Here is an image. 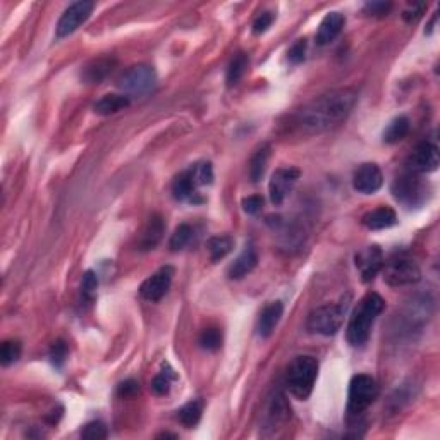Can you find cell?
I'll return each mask as SVG.
<instances>
[{
	"instance_id": "32",
	"label": "cell",
	"mask_w": 440,
	"mask_h": 440,
	"mask_svg": "<svg viewBox=\"0 0 440 440\" xmlns=\"http://www.w3.org/2000/svg\"><path fill=\"white\" fill-rule=\"evenodd\" d=\"M200 346L207 351H217L222 346V332L219 329H205L200 336Z\"/></svg>"
},
{
	"instance_id": "6",
	"label": "cell",
	"mask_w": 440,
	"mask_h": 440,
	"mask_svg": "<svg viewBox=\"0 0 440 440\" xmlns=\"http://www.w3.org/2000/svg\"><path fill=\"white\" fill-rule=\"evenodd\" d=\"M157 83V74L153 68L146 64H138L129 68L119 79V88L128 95H145Z\"/></svg>"
},
{
	"instance_id": "20",
	"label": "cell",
	"mask_w": 440,
	"mask_h": 440,
	"mask_svg": "<svg viewBox=\"0 0 440 440\" xmlns=\"http://www.w3.org/2000/svg\"><path fill=\"white\" fill-rule=\"evenodd\" d=\"M363 225L370 231H382L397 224V216L390 207H379L363 217Z\"/></svg>"
},
{
	"instance_id": "37",
	"label": "cell",
	"mask_w": 440,
	"mask_h": 440,
	"mask_svg": "<svg viewBox=\"0 0 440 440\" xmlns=\"http://www.w3.org/2000/svg\"><path fill=\"white\" fill-rule=\"evenodd\" d=\"M272 23H274V14L269 12V10H265V12L260 14V16L255 19V23H253V33L255 35L265 33V31L272 26Z\"/></svg>"
},
{
	"instance_id": "8",
	"label": "cell",
	"mask_w": 440,
	"mask_h": 440,
	"mask_svg": "<svg viewBox=\"0 0 440 440\" xmlns=\"http://www.w3.org/2000/svg\"><path fill=\"white\" fill-rule=\"evenodd\" d=\"M392 193L399 202L410 207H417L427 198V186L414 175V172H408L394 181Z\"/></svg>"
},
{
	"instance_id": "9",
	"label": "cell",
	"mask_w": 440,
	"mask_h": 440,
	"mask_svg": "<svg viewBox=\"0 0 440 440\" xmlns=\"http://www.w3.org/2000/svg\"><path fill=\"white\" fill-rule=\"evenodd\" d=\"M93 2H88V0H81V2H74L68 9L64 10V14L61 16L57 23V37L64 38L73 35L77 28L83 23H86L88 17L93 12Z\"/></svg>"
},
{
	"instance_id": "5",
	"label": "cell",
	"mask_w": 440,
	"mask_h": 440,
	"mask_svg": "<svg viewBox=\"0 0 440 440\" xmlns=\"http://www.w3.org/2000/svg\"><path fill=\"white\" fill-rule=\"evenodd\" d=\"M379 383L373 376L365 375H354L350 383V396H347V413L350 417H358L363 413L368 406L375 403L379 397Z\"/></svg>"
},
{
	"instance_id": "24",
	"label": "cell",
	"mask_w": 440,
	"mask_h": 440,
	"mask_svg": "<svg viewBox=\"0 0 440 440\" xmlns=\"http://www.w3.org/2000/svg\"><path fill=\"white\" fill-rule=\"evenodd\" d=\"M270 157V145H262L258 150L253 153L251 160H249V178L253 182H258L263 178V172L267 169V162Z\"/></svg>"
},
{
	"instance_id": "26",
	"label": "cell",
	"mask_w": 440,
	"mask_h": 440,
	"mask_svg": "<svg viewBox=\"0 0 440 440\" xmlns=\"http://www.w3.org/2000/svg\"><path fill=\"white\" fill-rule=\"evenodd\" d=\"M202 413H203L202 401L200 399L189 401V403H186L184 406H182L181 410L178 411V420L181 421L184 427L191 428V427H195V425H198L200 418H202Z\"/></svg>"
},
{
	"instance_id": "12",
	"label": "cell",
	"mask_w": 440,
	"mask_h": 440,
	"mask_svg": "<svg viewBox=\"0 0 440 440\" xmlns=\"http://www.w3.org/2000/svg\"><path fill=\"white\" fill-rule=\"evenodd\" d=\"M356 269L360 270V276L363 283H370L375 279L376 274L383 269V253L376 245L367 246L361 251L356 253Z\"/></svg>"
},
{
	"instance_id": "41",
	"label": "cell",
	"mask_w": 440,
	"mask_h": 440,
	"mask_svg": "<svg viewBox=\"0 0 440 440\" xmlns=\"http://www.w3.org/2000/svg\"><path fill=\"white\" fill-rule=\"evenodd\" d=\"M425 6L423 3H413V7H411L410 10H404V19L408 21V23H413V21H417L418 17H421V12H423Z\"/></svg>"
},
{
	"instance_id": "18",
	"label": "cell",
	"mask_w": 440,
	"mask_h": 440,
	"mask_svg": "<svg viewBox=\"0 0 440 440\" xmlns=\"http://www.w3.org/2000/svg\"><path fill=\"white\" fill-rule=\"evenodd\" d=\"M256 263H258V255H256V249L253 248L251 245L246 246V248L242 249L241 255H239L238 258L234 260V263L229 267V270H227L229 279H232V280L245 279V277L248 276V274L251 272L253 269H255Z\"/></svg>"
},
{
	"instance_id": "1",
	"label": "cell",
	"mask_w": 440,
	"mask_h": 440,
	"mask_svg": "<svg viewBox=\"0 0 440 440\" xmlns=\"http://www.w3.org/2000/svg\"><path fill=\"white\" fill-rule=\"evenodd\" d=\"M358 97L353 90H336L309 102L296 114V126L303 133H323L347 119Z\"/></svg>"
},
{
	"instance_id": "35",
	"label": "cell",
	"mask_w": 440,
	"mask_h": 440,
	"mask_svg": "<svg viewBox=\"0 0 440 440\" xmlns=\"http://www.w3.org/2000/svg\"><path fill=\"white\" fill-rule=\"evenodd\" d=\"M66 360H68V346L64 341H55L50 347V361L54 363V367L61 368Z\"/></svg>"
},
{
	"instance_id": "36",
	"label": "cell",
	"mask_w": 440,
	"mask_h": 440,
	"mask_svg": "<svg viewBox=\"0 0 440 440\" xmlns=\"http://www.w3.org/2000/svg\"><path fill=\"white\" fill-rule=\"evenodd\" d=\"M305 54H306V40H298L293 47L289 48V52H287V61L294 66L301 64V62L305 61Z\"/></svg>"
},
{
	"instance_id": "25",
	"label": "cell",
	"mask_w": 440,
	"mask_h": 440,
	"mask_svg": "<svg viewBox=\"0 0 440 440\" xmlns=\"http://www.w3.org/2000/svg\"><path fill=\"white\" fill-rule=\"evenodd\" d=\"M207 248H209L210 258L212 262H219V260L225 258L229 253L234 248V241H232L231 236H213L207 242Z\"/></svg>"
},
{
	"instance_id": "23",
	"label": "cell",
	"mask_w": 440,
	"mask_h": 440,
	"mask_svg": "<svg viewBox=\"0 0 440 440\" xmlns=\"http://www.w3.org/2000/svg\"><path fill=\"white\" fill-rule=\"evenodd\" d=\"M410 133V119L399 115V117L392 119L389 122V126L383 131V142L394 145V143H399L401 140L406 138V135Z\"/></svg>"
},
{
	"instance_id": "34",
	"label": "cell",
	"mask_w": 440,
	"mask_h": 440,
	"mask_svg": "<svg viewBox=\"0 0 440 440\" xmlns=\"http://www.w3.org/2000/svg\"><path fill=\"white\" fill-rule=\"evenodd\" d=\"M107 428H105V425L102 421H91L81 432V437L88 440H102L107 439Z\"/></svg>"
},
{
	"instance_id": "28",
	"label": "cell",
	"mask_w": 440,
	"mask_h": 440,
	"mask_svg": "<svg viewBox=\"0 0 440 440\" xmlns=\"http://www.w3.org/2000/svg\"><path fill=\"white\" fill-rule=\"evenodd\" d=\"M196 186H207L213 182V167L210 162H198L189 169Z\"/></svg>"
},
{
	"instance_id": "40",
	"label": "cell",
	"mask_w": 440,
	"mask_h": 440,
	"mask_svg": "<svg viewBox=\"0 0 440 440\" xmlns=\"http://www.w3.org/2000/svg\"><path fill=\"white\" fill-rule=\"evenodd\" d=\"M390 7L392 6L385 2H372L365 6V12H368L370 16H383V14L389 12Z\"/></svg>"
},
{
	"instance_id": "19",
	"label": "cell",
	"mask_w": 440,
	"mask_h": 440,
	"mask_svg": "<svg viewBox=\"0 0 440 440\" xmlns=\"http://www.w3.org/2000/svg\"><path fill=\"white\" fill-rule=\"evenodd\" d=\"M115 59L114 57H98L93 59L91 62H88L83 68V73H81V77L86 83H100L102 79L108 76L112 73V69L115 68Z\"/></svg>"
},
{
	"instance_id": "13",
	"label": "cell",
	"mask_w": 440,
	"mask_h": 440,
	"mask_svg": "<svg viewBox=\"0 0 440 440\" xmlns=\"http://www.w3.org/2000/svg\"><path fill=\"white\" fill-rule=\"evenodd\" d=\"M172 276H174V270L171 267H164L158 272H155L153 276L148 277L145 283L140 287V294L146 299V301H160L165 294H167L169 287L172 284Z\"/></svg>"
},
{
	"instance_id": "16",
	"label": "cell",
	"mask_w": 440,
	"mask_h": 440,
	"mask_svg": "<svg viewBox=\"0 0 440 440\" xmlns=\"http://www.w3.org/2000/svg\"><path fill=\"white\" fill-rule=\"evenodd\" d=\"M344 16L341 12H330L320 23L318 31H316V44L318 45H329L330 41H334L337 38V35L343 31Z\"/></svg>"
},
{
	"instance_id": "15",
	"label": "cell",
	"mask_w": 440,
	"mask_h": 440,
	"mask_svg": "<svg viewBox=\"0 0 440 440\" xmlns=\"http://www.w3.org/2000/svg\"><path fill=\"white\" fill-rule=\"evenodd\" d=\"M283 315H284V305L280 301H274L270 303V305H267L265 308H263V312L260 313L258 325H256L258 336L260 337L272 336V332L276 330V327L279 325Z\"/></svg>"
},
{
	"instance_id": "30",
	"label": "cell",
	"mask_w": 440,
	"mask_h": 440,
	"mask_svg": "<svg viewBox=\"0 0 440 440\" xmlns=\"http://www.w3.org/2000/svg\"><path fill=\"white\" fill-rule=\"evenodd\" d=\"M21 356V343L19 341H6L2 344V351H0V360H2L3 367L16 363Z\"/></svg>"
},
{
	"instance_id": "33",
	"label": "cell",
	"mask_w": 440,
	"mask_h": 440,
	"mask_svg": "<svg viewBox=\"0 0 440 440\" xmlns=\"http://www.w3.org/2000/svg\"><path fill=\"white\" fill-rule=\"evenodd\" d=\"M98 289V277L93 270H88L83 276V283H81V294L86 301H93L95 296H97Z\"/></svg>"
},
{
	"instance_id": "42",
	"label": "cell",
	"mask_w": 440,
	"mask_h": 440,
	"mask_svg": "<svg viewBox=\"0 0 440 440\" xmlns=\"http://www.w3.org/2000/svg\"><path fill=\"white\" fill-rule=\"evenodd\" d=\"M158 437H172V439H175V435L174 434H167V432H165V434H160Z\"/></svg>"
},
{
	"instance_id": "22",
	"label": "cell",
	"mask_w": 440,
	"mask_h": 440,
	"mask_svg": "<svg viewBox=\"0 0 440 440\" xmlns=\"http://www.w3.org/2000/svg\"><path fill=\"white\" fill-rule=\"evenodd\" d=\"M126 107H129L128 95L108 93V95H104V97L95 104L93 111L100 115H111V114H117V112L124 111Z\"/></svg>"
},
{
	"instance_id": "27",
	"label": "cell",
	"mask_w": 440,
	"mask_h": 440,
	"mask_svg": "<svg viewBox=\"0 0 440 440\" xmlns=\"http://www.w3.org/2000/svg\"><path fill=\"white\" fill-rule=\"evenodd\" d=\"M248 55L246 54H238L234 55V59L231 61L227 68V84L229 86H236V84L241 81V77L245 76L246 69H248Z\"/></svg>"
},
{
	"instance_id": "38",
	"label": "cell",
	"mask_w": 440,
	"mask_h": 440,
	"mask_svg": "<svg viewBox=\"0 0 440 440\" xmlns=\"http://www.w3.org/2000/svg\"><path fill=\"white\" fill-rule=\"evenodd\" d=\"M117 394L121 397H124V399H131V397L138 396V394H140V383L136 382V380H133V379L124 380V382H122L121 385H119Z\"/></svg>"
},
{
	"instance_id": "4",
	"label": "cell",
	"mask_w": 440,
	"mask_h": 440,
	"mask_svg": "<svg viewBox=\"0 0 440 440\" xmlns=\"http://www.w3.org/2000/svg\"><path fill=\"white\" fill-rule=\"evenodd\" d=\"M318 375V363L312 356H298L287 370V389L294 397L305 401L312 396Z\"/></svg>"
},
{
	"instance_id": "17",
	"label": "cell",
	"mask_w": 440,
	"mask_h": 440,
	"mask_svg": "<svg viewBox=\"0 0 440 440\" xmlns=\"http://www.w3.org/2000/svg\"><path fill=\"white\" fill-rule=\"evenodd\" d=\"M196 182L193 179L191 172L184 171L174 179L172 182V193H174V198L179 200V202H191V203H198L202 202V198H198V191H196Z\"/></svg>"
},
{
	"instance_id": "7",
	"label": "cell",
	"mask_w": 440,
	"mask_h": 440,
	"mask_svg": "<svg viewBox=\"0 0 440 440\" xmlns=\"http://www.w3.org/2000/svg\"><path fill=\"white\" fill-rule=\"evenodd\" d=\"M421 279V270L413 260L396 258L389 262L383 270V280L392 287L413 286Z\"/></svg>"
},
{
	"instance_id": "14",
	"label": "cell",
	"mask_w": 440,
	"mask_h": 440,
	"mask_svg": "<svg viewBox=\"0 0 440 440\" xmlns=\"http://www.w3.org/2000/svg\"><path fill=\"white\" fill-rule=\"evenodd\" d=\"M383 184L382 171L376 164H363L356 169L353 175V188L363 195H373Z\"/></svg>"
},
{
	"instance_id": "10",
	"label": "cell",
	"mask_w": 440,
	"mask_h": 440,
	"mask_svg": "<svg viewBox=\"0 0 440 440\" xmlns=\"http://www.w3.org/2000/svg\"><path fill=\"white\" fill-rule=\"evenodd\" d=\"M299 175H301V172L296 167H280L274 172L269 184L270 200H272L274 205H283L287 195L293 191Z\"/></svg>"
},
{
	"instance_id": "29",
	"label": "cell",
	"mask_w": 440,
	"mask_h": 440,
	"mask_svg": "<svg viewBox=\"0 0 440 440\" xmlns=\"http://www.w3.org/2000/svg\"><path fill=\"white\" fill-rule=\"evenodd\" d=\"M191 238H193V229L189 227L188 224H181L178 229H175L174 234L171 236L169 246H171V249H174V251H179V249L186 248V246L189 245Z\"/></svg>"
},
{
	"instance_id": "3",
	"label": "cell",
	"mask_w": 440,
	"mask_h": 440,
	"mask_svg": "<svg viewBox=\"0 0 440 440\" xmlns=\"http://www.w3.org/2000/svg\"><path fill=\"white\" fill-rule=\"evenodd\" d=\"M347 306H350V296L341 299L339 303H332V305H323L320 308L313 309L308 316V327L309 332L320 334V336H334L341 330L344 323V316L347 313Z\"/></svg>"
},
{
	"instance_id": "11",
	"label": "cell",
	"mask_w": 440,
	"mask_h": 440,
	"mask_svg": "<svg viewBox=\"0 0 440 440\" xmlns=\"http://www.w3.org/2000/svg\"><path fill=\"white\" fill-rule=\"evenodd\" d=\"M408 167L414 174H428L439 167V148L432 142H421L413 150L408 160Z\"/></svg>"
},
{
	"instance_id": "39",
	"label": "cell",
	"mask_w": 440,
	"mask_h": 440,
	"mask_svg": "<svg viewBox=\"0 0 440 440\" xmlns=\"http://www.w3.org/2000/svg\"><path fill=\"white\" fill-rule=\"evenodd\" d=\"M262 207H263V198L258 195L248 196V198L242 200V209H245V212L249 213V216H256V213L262 210Z\"/></svg>"
},
{
	"instance_id": "2",
	"label": "cell",
	"mask_w": 440,
	"mask_h": 440,
	"mask_svg": "<svg viewBox=\"0 0 440 440\" xmlns=\"http://www.w3.org/2000/svg\"><path fill=\"white\" fill-rule=\"evenodd\" d=\"M383 305L385 303H383L382 296L376 293H368L358 303L356 309L350 318V325H347V343L351 346L358 347L367 343L376 316L382 313Z\"/></svg>"
},
{
	"instance_id": "21",
	"label": "cell",
	"mask_w": 440,
	"mask_h": 440,
	"mask_svg": "<svg viewBox=\"0 0 440 440\" xmlns=\"http://www.w3.org/2000/svg\"><path fill=\"white\" fill-rule=\"evenodd\" d=\"M165 231V224L164 219L160 216H151L150 220H148L145 231H143L142 239H140V248L142 249H153L155 246L160 242L162 236H164Z\"/></svg>"
},
{
	"instance_id": "31",
	"label": "cell",
	"mask_w": 440,
	"mask_h": 440,
	"mask_svg": "<svg viewBox=\"0 0 440 440\" xmlns=\"http://www.w3.org/2000/svg\"><path fill=\"white\" fill-rule=\"evenodd\" d=\"M172 379H174V373L171 372V370H162L158 375H155V379L151 380V389H153V392L157 394V396H165V394H169V390H171V383H172Z\"/></svg>"
}]
</instances>
